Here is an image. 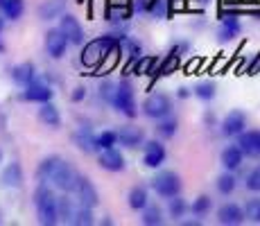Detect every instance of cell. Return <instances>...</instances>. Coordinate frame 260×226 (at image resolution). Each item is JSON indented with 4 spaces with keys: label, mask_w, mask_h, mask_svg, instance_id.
<instances>
[{
    "label": "cell",
    "mask_w": 260,
    "mask_h": 226,
    "mask_svg": "<svg viewBox=\"0 0 260 226\" xmlns=\"http://www.w3.org/2000/svg\"><path fill=\"white\" fill-rule=\"evenodd\" d=\"M34 208H37V217L39 224L43 226H54L59 224V215H57V197L54 192L48 188L46 183H41L34 192Z\"/></svg>",
    "instance_id": "cell-1"
},
{
    "label": "cell",
    "mask_w": 260,
    "mask_h": 226,
    "mask_svg": "<svg viewBox=\"0 0 260 226\" xmlns=\"http://www.w3.org/2000/svg\"><path fill=\"white\" fill-rule=\"evenodd\" d=\"M116 41H113L109 34H102V37H98V39H93V41H88V43H84V48H82V54H79V59H82V63L86 68H91L95 70L100 66V61H102L104 57H107V52L111 48H116Z\"/></svg>",
    "instance_id": "cell-2"
},
{
    "label": "cell",
    "mask_w": 260,
    "mask_h": 226,
    "mask_svg": "<svg viewBox=\"0 0 260 226\" xmlns=\"http://www.w3.org/2000/svg\"><path fill=\"white\" fill-rule=\"evenodd\" d=\"M111 107L116 109L118 113H122L124 118L134 120L138 115V104H136V95H134V86L132 82L122 79V82L116 84V93H113Z\"/></svg>",
    "instance_id": "cell-3"
},
{
    "label": "cell",
    "mask_w": 260,
    "mask_h": 226,
    "mask_svg": "<svg viewBox=\"0 0 260 226\" xmlns=\"http://www.w3.org/2000/svg\"><path fill=\"white\" fill-rule=\"evenodd\" d=\"M149 188L163 199H170L174 195H181V177L174 170H158L152 179H149Z\"/></svg>",
    "instance_id": "cell-4"
},
{
    "label": "cell",
    "mask_w": 260,
    "mask_h": 226,
    "mask_svg": "<svg viewBox=\"0 0 260 226\" xmlns=\"http://www.w3.org/2000/svg\"><path fill=\"white\" fill-rule=\"evenodd\" d=\"M77 179H79V172L73 168L71 163H66L63 158H59V163L54 165L52 174H50L48 183H52L57 190H61L63 195H73L75 185H77Z\"/></svg>",
    "instance_id": "cell-5"
},
{
    "label": "cell",
    "mask_w": 260,
    "mask_h": 226,
    "mask_svg": "<svg viewBox=\"0 0 260 226\" xmlns=\"http://www.w3.org/2000/svg\"><path fill=\"white\" fill-rule=\"evenodd\" d=\"M141 111L145 118H149V120H161L172 113V100H170V95H166V93H149L147 98L143 100Z\"/></svg>",
    "instance_id": "cell-6"
},
{
    "label": "cell",
    "mask_w": 260,
    "mask_h": 226,
    "mask_svg": "<svg viewBox=\"0 0 260 226\" xmlns=\"http://www.w3.org/2000/svg\"><path fill=\"white\" fill-rule=\"evenodd\" d=\"M242 34V23H240L238 12L229 9V12L219 14V27H217V41L229 43V41H236V39Z\"/></svg>",
    "instance_id": "cell-7"
},
{
    "label": "cell",
    "mask_w": 260,
    "mask_h": 226,
    "mask_svg": "<svg viewBox=\"0 0 260 226\" xmlns=\"http://www.w3.org/2000/svg\"><path fill=\"white\" fill-rule=\"evenodd\" d=\"M166 145L161 140H145L143 143V165L149 170H158L163 163H166Z\"/></svg>",
    "instance_id": "cell-8"
},
{
    "label": "cell",
    "mask_w": 260,
    "mask_h": 226,
    "mask_svg": "<svg viewBox=\"0 0 260 226\" xmlns=\"http://www.w3.org/2000/svg\"><path fill=\"white\" fill-rule=\"evenodd\" d=\"M59 29H61V34L68 39L71 45H84V27L77 21V16L63 12L59 16Z\"/></svg>",
    "instance_id": "cell-9"
},
{
    "label": "cell",
    "mask_w": 260,
    "mask_h": 226,
    "mask_svg": "<svg viewBox=\"0 0 260 226\" xmlns=\"http://www.w3.org/2000/svg\"><path fill=\"white\" fill-rule=\"evenodd\" d=\"M73 195L77 197V204H79V206H86V208H95V206L100 204V192H98V188H95V185L91 183V179L82 177V174H79L77 185H75Z\"/></svg>",
    "instance_id": "cell-10"
},
{
    "label": "cell",
    "mask_w": 260,
    "mask_h": 226,
    "mask_svg": "<svg viewBox=\"0 0 260 226\" xmlns=\"http://www.w3.org/2000/svg\"><path fill=\"white\" fill-rule=\"evenodd\" d=\"M244 129H247V115H244V111H240V109L229 111L222 118V122H219V132H222V136H226V138H236Z\"/></svg>",
    "instance_id": "cell-11"
},
{
    "label": "cell",
    "mask_w": 260,
    "mask_h": 226,
    "mask_svg": "<svg viewBox=\"0 0 260 226\" xmlns=\"http://www.w3.org/2000/svg\"><path fill=\"white\" fill-rule=\"evenodd\" d=\"M238 147L242 149V154L247 158H258L260 156V132L258 129H244L238 136Z\"/></svg>",
    "instance_id": "cell-12"
},
{
    "label": "cell",
    "mask_w": 260,
    "mask_h": 226,
    "mask_svg": "<svg viewBox=\"0 0 260 226\" xmlns=\"http://www.w3.org/2000/svg\"><path fill=\"white\" fill-rule=\"evenodd\" d=\"M98 165L102 170H107V172H122L127 163H124L122 152H118L116 147H109V149H100Z\"/></svg>",
    "instance_id": "cell-13"
},
{
    "label": "cell",
    "mask_w": 260,
    "mask_h": 226,
    "mask_svg": "<svg viewBox=\"0 0 260 226\" xmlns=\"http://www.w3.org/2000/svg\"><path fill=\"white\" fill-rule=\"evenodd\" d=\"M68 39L61 34V29H48V34H46V52L50 54L52 59H61L63 54H66V50H68Z\"/></svg>",
    "instance_id": "cell-14"
},
{
    "label": "cell",
    "mask_w": 260,
    "mask_h": 226,
    "mask_svg": "<svg viewBox=\"0 0 260 226\" xmlns=\"http://www.w3.org/2000/svg\"><path fill=\"white\" fill-rule=\"evenodd\" d=\"M217 222L222 226H240L244 222V210L242 206L229 202V204H222L217 208Z\"/></svg>",
    "instance_id": "cell-15"
},
{
    "label": "cell",
    "mask_w": 260,
    "mask_h": 226,
    "mask_svg": "<svg viewBox=\"0 0 260 226\" xmlns=\"http://www.w3.org/2000/svg\"><path fill=\"white\" fill-rule=\"evenodd\" d=\"M118 134V143L122 147H129V149H136V147H143L145 143V132L136 124H124Z\"/></svg>",
    "instance_id": "cell-16"
},
{
    "label": "cell",
    "mask_w": 260,
    "mask_h": 226,
    "mask_svg": "<svg viewBox=\"0 0 260 226\" xmlns=\"http://www.w3.org/2000/svg\"><path fill=\"white\" fill-rule=\"evenodd\" d=\"M52 95H54V90L48 86V84H43V82H29L27 86H25L23 90V100H27V102H50L52 100Z\"/></svg>",
    "instance_id": "cell-17"
},
{
    "label": "cell",
    "mask_w": 260,
    "mask_h": 226,
    "mask_svg": "<svg viewBox=\"0 0 260 226\" xmlns=\"http://www.w3.org/2000/svg\"><path fill=\"white\" fill-rule=\"evenodd\" d=\"M73 143L77 145V149H82L84 154L98 152V147H95V134H93V129L88 127V124H82V127L75 129L73 132Z\"/></svg>",
    "instance_id": "cell-18"
},
{
    "label": "cell",
    "mask_w": 260,
    "mask_h": 226,
    "mask_svg": "<svg viewBox=\"0 0 260 226\" xmlns=\"http://www.w3.org/2000/svg\"><path fill=\"white\" fill-rule=\"evenodd\" d=\"M132 18V9L127 7V0H113L111 5L107 7L104 12V21L111 23V25H120V23H127Z\"/></svg>",
    "instance_id": "cell-19"
},
{
    "label": "cell",
    "mask_w": 260,
    "mask_h": 226,
    "mask_svg": "<svg viewBox=\"0 0 260 226\" xmlns=\"http://www.w3.org/2000/svg\"><path fill=\"white\" fill-rule=\"evenodd\" d=\"M219 163H222L224 170L236 172V170H240V168H242V163H244L242 149H240L238 145H229V147H224L222 154H219Z\"/></svg>",
    "instance_id": "cell-20"
},
{
    "label": "cell",
    "mask_w": 260,
    "mask_h": 226,
    "mask_svg": "<svg viewBox=\"0 0 260 226\" xmlns=\"http://www.w3.org/2000/svg\"><path fill=\"white\" fill-rule=\"evenodd\" d=\"M66 12V0H43L39 5V18L41 21H54Z\"/></svg>",
    "instance_id": "cell-21"
},
{
    "label": "cell",
    "mask_w": 260,
    "mask_h": 226,
    "mask_svg": "<svg viewBox=\"0 0 260 226\" xmlns=\"http://www.w3.org/2000/svg\"><path fill=\"white\" fill-rule=\"evenodd\" d=\"M0 183L5 188H21L23 185V170L18 163H9L0 174Z\"/></svg>",
    "instance_id": "cell-22"
},
{
    "label": "cell",
    "mask_w": 260,
    "mask_h": 226,
    "mask_svg": "<svg viewBox=\"0 0 260 226\" xmlns=\"http://www.w3.org/2000/svg\"><path fill=\"white\" fill-rule=\"evenodd\" d=\"M12 77L16 84H21V86H27L29 82H34L37 79V70H34V63L29 61H23L18 63V66L12 68Z\"/></svg>",
    "instance_id": "cell-23"
},
{
    "label": "cell",
    "mask_w": 260,
    "mask_h": 226,
    "mask_svg": "<svg viewBox=\"0 0 260 226\" xmlns=\"http://www.w3.org/2000/svg\"><path fill=\"white\" fill-rule=\"evenodd\" d=\"M39 120H41L43 124H48V127L57 129L59 124H61V113H59V109L54 107L52 102H41V109H39Z\"/></svg>",
    "instance_id": "cell-24"
},
{
    "label": "cell",
    "mask_w": 260,
    "mask_h": 226,
    "mask_svg": "<svg viewBox=\"0 0 260 226\" xmlns=\"http://www.w3.org/2000/svg\"><path fill=\"white\" fill-rule=\"evenodd\" d=\"M215 188H217V192L224 195V197L233 195V192H236V188H238V177H236V172H229V170H224V172L219 174L217 179H215Z\"/></svg>",
    "instance_id": "cell-25"
},
{
    "label": "cell",
    "mask_w": 260,
    "mask_h": 226,
    "mask_svg": "<svg viewBox=\"0 0 260 226\" xmlns=\"http://www.w3.org/2000/svg\"><path fill=\"white\" fill-rule=\"evenodd\" d=\"M149 202V190L145 185H134L127 195V204L132 210H143Z\"/></svg>",
    "instance_id": "cell-26"
},
{
    "label": "cell",
    "mask_w": 260,
    "mask_h": 226,
    "mask_svg": "<svg viewBox=\"0 0 260 226\" xmlns=\"http://www.w3.org/2000/svg\"><path fill=\"white\" fill-rule=\"evenodd\" d=\"M143 213V224L145 226H161L163 224V208L158 204H149L147 202V206L141 210Z\"/></svg>",
    "instance_id": "cell-27"
},
{
    "label": "cell",
    "mask_w": 260,
    "mask_h": 226,
    "mask_svg": "<svg viewBox=\"0 0 260 226\" xmlns=\"http://www.w3.org/2000/svg\"><path fill=\"white\" fill-rule=\"evenodd\" d=\"M177 132H179V120L177 118H170V115H166V118L156 120V134L161 136L163 140L174 138Z\"/></svg>",
    "instance_id": "cell-28"
},
{
    "label": "cell",
    "mask_w": 260,
    "mask_h": 226,
    "mask_svg": "<svg viewBox=\"0 0 260 226\" xmlns=\"http://www.w3.org/2000/svg\"><path fill=\"white\" fill-rule=\"evenodd\" d=\"M192 95L197 100H202V102H211V100H215V95H217V84L211 82V79L199 82L197 86L192 88Z\"/></svg>",
    "instance_id": "cell-29"
},
{
    "label": "cell",
    "mask_w": 260,
    "mask_h": 226,
    "mask_svg": "<svg viewBox=\"0 0 260 226\" xmlns=\"http://www.w3.org/2000/svg\"><path fill=\"white\" fill-rule=\"evenodd\" d=\"M186 213H188V202L181 195H174V197L168 199V215L172 219H181Z\"/></svg>",
    "instance_id": "cell-30"
},
{
    "label": "cell",
    "mask_w": 260,
    "mask_h": 226,
    "mask_svg": "<svg viewBox=\"0 0 260 226\" xmlns=\"http://www.w3.org/2000/svg\"><path fill=\"white\" fill-rule=\"evenodd\" d=\"M0 9H3V14L9 18V21H18L25 12V3L23 0H3Z\"/></svg>",
    "instance_id": "cell-31"
},
{
    "label": "cell",
    "mask_w": 260,
    "mask_h": 226,
    "mask_svg": "<svg viewBox=\"0 0 260 226\" xmlns=\"http://www.w3.org/2000/svg\"><path fill=\"white\" fill-rule=\"evenodd\" d=\"M75 204L73 199H68V197H57V215H59V222H66V224H71V219H73V213H75Z\"/></svg>",
    "instance_id": "cell-32"
},
{
    "label": "cell",
    "mask_w": 260,
    "mask_h": 226,
    "mask_svg": "<svg viewBox=\"0 0 260 226\" xmlns=\"http://www.w3.org/2000/svg\"><path fill=\"white\" fill-rule=\"evenodd\" d=\"M95 222L93 219V208H86V206H75V213H73V219L71 224L75 226H91Z\"/></svg>",
    "instance_id": "cell-33"
},
{
    "label": "cell",
    "mask_w": 260,
    "mask_h": 226,
    "mask_svg": "<svg viewBox=\"0 0 260 226\" xmlns=\"http://www.w3.org/2000/svg\"><path fill=\"white\" fill-rule=\"evenodd\" d=\"M57 163H59V156H48V158H43L41 163H39V168H37L39 183H48L50 174H52V170H54V165Z\"/></svg>",
    "instance_id": "cell-34"
},
{
    "label": "cell",
    "mask_w": 260,
    "mask_h": 226,
    "mask_svg": "<svg viewBox=\"0 0 260 226\" xmlns=\"http://www.w3.org/2000/svg\"><path fill=\"white\" fill-rule=\"evenodd\" d=\"M211 208H213V199L208 197V195H199V197L192 202V206H188V210H192V215H197V217L208 215Z\"/></svg>",
    "instance_id": "cell-35"
},
{
    "label": "cell",
    "mask_w": 260,
    "mask_h": 226,
    "mask_svg": "<svg viewBox=\"0 0 260 226\" xmlns=\"http://www.w3.org/2000/svg\"><path fill=\"white\" fill-rule=\"evenodd\" d=\"M116 145H118V134L111 132V129H107V132H102V134L95 136V147H98V152H100V149L116 147Z\"/></svg>",
    "instance_id": "cell-36"
},
{
    "label": "cell",
    "mask_w": 260,
    "mask_h": 226,
    "mask_svg": "<svg viewBox=\"0 0 260 226\" xmlns=\"http://www.w3.org/2000/svg\"><path fill=\"white\" fill-rule=\"evenodd\" d=\"M168 9H170V0H147V9L145 12L156 18H166Z\"/></svg>",
    "instance_id": "cell-37"
},
{
    "label": "cell",
    "mask_w": 260,
    "mask_h": 226,
    "mask_svg": "<svg viewBox=\"0 0 260 226\" xmlns=\"http://www.w3.org/2000/svg\"><path fill=\"white\" fill-rule=\"evenodd\" d=\"M242 210H244V219H249V222H253V224H260V199H249V202L242 206Z\"/></svg>",
    "instance_id": "cell-38"
},
{
    "label": "cell",
    "mask_w": 260,
    "mask_h": 226,
    "mask_svg": "<svg viewBox=\"0 0 260 226\" xmlns=\"http://www.w3.org/2000/svg\"><path fill=\"white\" fill-rule=\"evenodd\" d=\"M122 50L129 54V59H132V61H136L138 57H143V45H141V41H136V39H132V37L124 39Z\"/></svg>",
    "instance_id": "cell-39"
},
{
    "label": "cell",
    "mask_w": 260,
    "mask_h": 226,
    "mask_svg": "<svg viewBox=\"0 0 260 226\" xmlns=\"http://www.w3.org/2000/svg\"><path fill=\"white\" fill-rule=\"evenodd\" d=\"M116 84H118V82H111V79H104V82L100 84V88H98V95H100V100H102V102L111 104V100H113V93H116Z\"/></svg>",
    "instance_id": "cell-40"
},
{
    "label": "cell",
    "mask_w": 260,
    "mask_h": 226,
    "mask_svg": "<svg viewBox=\"0 0 260 226\" xmlns=\"http://www.w3.org/2000/svg\"><path fill=\"white\" fill-rule=\"evenodd\" d=\"M244 185H247V190H251V192H260V165L258 168H253L251 172L247 174Z\"/></svg>",
    "instance_id": "cell-41"
},
{
    "label": "cell",
    "mask_w": 260,
    "mask_h": 226,
    "mask_svg": "<svg viewBox=\"0 0 260 226\" xmlns=\"http://www.w3.org/2000/svg\"><path fill=\"white\" fill-rule=\"evenodd\" d=\"M71 100H73V102H82V100H86V88H84V86H77V88H73V93H71Z\"/></svg>",
    "instance_id": "cell-42"
},
{
    "label": "cell",
    "mask_w": 260,
    "mask_h": 226,
    "mask_svg": "<svg viewBox=\"0 0 260 226\" xmlns=\"http://www.w3.org/2000/svg\"><path fill=\"white\" fill-rule=\"evenodd\" d=\"M204 124H206V127H215V124H217V115L213 111H204Z\"/></svg>",
    "instance_id": "cell-43"
},
{
    "label": "cell",
    "mask_w": 260,
    "mask_h": 226,
    "mask_svg": "<svg viewBox=\"0 0 260 226\" xmlns=\"http://www.w3.org/2000/svg\"><path fill=\"white\" fill-rule=\"evenodd\" d=\"M190 95H192V90H190L188 86H179V88H177V98H179V100H188Z\"/></svg>",
    "instance_id": "cell-44"
},
{
    "label": "cell",
    "mask_w": 260,
    "mask_h": 226,
    "mask_svg": "<svg viewBox=\"0 0 260 226\" xmlns=\"http://www.w3.org/2000/svg\"><path fill=\"white\" fill-rule=\"evenodd\" d=\"M186 70H188V75H192L194 70H199V61H194V63H188V66H186Z\"/></svg>",
    "instance_id": "cell-45"
},
{
    "label": "cell",
    "mask_w": 260,
    "mask_h": 226,
    "mask_svg": "<svg viewBox=\"0 0 260 226\" xmlns=\"http://www.w3.org/2000/svg\"><path fill=\"white\" fill-rule=\"evenodd\" d=\"M183 226H202L199 219H188V222H183Z\"/></svg>",
    "instance_id": "cell-46"
},
{
    "label": "cell",
    "mask_w": 260,
    "mask_h": 226,
    "mask_svg": "<svg viewBox=\"0 0 260 226\" xmlns=\"http://www.w3.org/2000/svg\"><path fill=\"white\" fill-rule=\"evenodd\" d=\"M3 50H5V45H3V43H0V52H3Z\"/></svg>",
    "instance_id": "cell-47"
},
{
    "label": "cell",
    "mask_w": 260,
    "mask_h": 226,
    "mask_svg": "<svg viewBox=\"0 0 260 226\" xmlns=\"http://www.w3.org/2000/svg\"><path fill=\"white\" fill-rule=\"evenodd\" d=\"M0 29H3V18H0Z\"/></svg>",
    "instance_id": "cell-48"
},
{
    "label": "cell",
    "mask_w": 260,
    "mask_h": 226,
    "mask_svg": "<svg viewBox=\"0 0 260 226\" xmlns=\"http://www.w3.org/2000/svg\"><path fill=\"white\" fill-rule=\"evenodd\" d=\"M199 3H204V5H206V3H208V0H199Z\"/></svg>",
    "instance_id": "cell-49"
},
{
    "label": "cell",
    "mask_w": 260,
    "mask_h": 226,
    "mask_svg": "<svg viewBox=\"0 0 260 226\" xmlns=\"http://www.w3.org/2000/svg\"><path fill=\"white\" fill-rule=\"evenodd\" d=\"M258 73H260V66H258Z\"/></svg>",
    "instance_id": "cell-50"
},
{
    "label": "cell",
    "mask_w": 260,
    "mask_h": 226,
    "mask_svg": "<svg viewBox=\"0 0 260 226\" xmlns=\"http://www.w3.org/2000/svg\"><path fill=\"white\" fill-rule=\"evenodd\" d=\"M0 5H3V0H0Z\"/></svg>",
    "instance_id": "cell-51"
},
{
    "label": "cell",
    "mask_w": 260,
    "mask_h": 226,
    "mask_svg": "<svg viewBox=\"0 0 260 226\" xmlns=\"http://www.w3.org/2000/svg\"><path fill=\"white\" fill-rule=\"evenodd\" d=\"M79 3H84V0H79Z\"/></svg>",
    "instance_id": "cell-52"
}]
</instances>
